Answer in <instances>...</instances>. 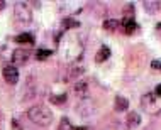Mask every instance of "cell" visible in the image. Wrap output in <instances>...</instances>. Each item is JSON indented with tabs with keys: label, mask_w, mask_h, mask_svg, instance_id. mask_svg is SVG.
I'll return each instance as SVG.
<instances>
[{
	"label": "cell",
	"mask_w": 161,
	"mask_h": 130,
	"mask_svg": "<svg viewBox=\"0 0 161 130\" xmlns=\"http://www.w3.org/2000/svg\"><path fill=\"white\" fill-rule=\"evenodd\" d=\"M27 118L32 123L41 125V127H47V125L53 123V112L49 110L46 105H32L27 110Z\"/></svg>",
	"instance_id": "cell-1"
},
{
	"label": "cell",
	"mask_w": 161,
	"mask_h": 130,
	"mask_svg": "<svg viewBox=\"0 0 161 130\" xmlns=\"http://www.w3.org/2000/svg\"><path fill=\"white\" fill-rule=\"evenodd\" d=\"M141 108L149 115L161 113V98L156 93H144L141 96Z\"/></svg>",
	"instance_id": "cell-2"
},
{
	"label": "cell",
	"mask_w": 161,
	"mask_h": 130,
	"mask_svg": "<svg viewBox=\"0 0 161 130\" xmlns=\"http://www.w3.org/2000/svg\"><path fill=\"white\" fill-rule=\"evenodd\" d=\"M14 15H15V19L22 24H29L32 20V12L25 2H17L15 3L14 5Z\"/></svg>",
	"instance_id": "cell-3"
},
{
	"label": "cell",
	"mask_w": 161,
	"mask_h": 130,
	"mask_svg": "<svg viewBox=\"0 0 161 130\" xmlns=\"http://www.w3.org/2000/svg\"><path fill=\"white\" fill-rule=\"evenodd\" d=\"M31 58V51L29 49H24V47H19V49H14L10 54V59H12V64L17 68V66H24L25 63L29 61Z\"/></svg>",
	"instance_id": "cell-4"
},
{
	"label": "cell",
	"mask_w": 161,
	"mask_h": 130,
	"mask_svg": "<svg viewBox=\"0 0 161 130\" xmlns=\"http://www.w3.org/2000/svg\"><path fill=\"white\" fill-rule=\"evenodd\" d=\"M3 80L7 81L8 85H17V81H19V71H17V68L14 64H7V66H3Z\"/></svg>",
	"instance_id": "cell-5"
},
{
	"label": "cell",
	"mask_w": 161,
	"mask_h": 130,
	"mask_svg": "<svg viewBox=\"0 0 161 130\" xmlns=\"http://www.w3.org/2000/svg\"><path fill=\"white\" fill-rule=\"evenodd\" d=\"M68 75L64 76V80L66 81H73V83H76V81L81 80V76H83L85 73V68L80 66V64H71V66L68 68Z\"/></svg>",
	"instance_id": "cell-6"
},
{
	"label": "cell",
	"mask_w": 161,
	"mask_h": 130,
	"mask_svg": "<svg viewBox=\"0 0 161 130\" xmlns=\"http://www.w3.org/2000/svg\"><path fill=\"white\" fill-rule=\"evenodd\" d=\"M88 91H90V86H88V81L86 80H80L73 85V93H75V96L80 98V100L88 98Z\"/></svg>",
	"instance_id": "cell-7"
},
{
	"label": "cell",
	"mask_w": 161,
	"mask_h": 130,
	"mask_svg": "<svg viewBox=\"0 0 161 130\" xmlns=\"http://www.w3.org/2000/svg\"><path fill=\"white\" fill-rule=\"evenodd\" d=\"M120 27L124 29V32L125 34H132L134 31H136V20H134V17L132 15H125L122 20H120Z\"/></svg>",
	"instance_id": "cell-8"
},
{
	"label": "cell",
	"mask_w": 161,
	"mask_h": 130,
	"mask_svg": "<svg viewBox=\"0 0 161 130\" xmlns=\"http://www.w3.org/2000/svg\"><path fill=\"white\" fill-rule=\"evenodd\" d=\"M86 103H88V98L80 100V101H78V105H76V112H78V115L85 117V118L93 113V107H92V105H90V107H86Z\"/></svg>",
	"instance_id": "cell-9"
},
{
	"label": "cell",
	"mask_w": 161,
	"mask_h": 130,
	"mask_svg": "<svg viewBox=\"0 0 161 130\" xmlns=\"http://www.w3.org/2000/svg\"><path fill=\"white\" fill-rule=\"evenodd\" d=\"M110 47L108 46H100V49L97 51V54H95V61L97 63H103L107 61L108 58H110Z\"/></svg>",
	"instance_id": "cell-10"
},
{
	"label": "cell",
	"mask_w": 161,
	"mask_h": 130,
	"mask_svg": "<svg viewBox=\"0 0 161 130\" xmlns=\"http://www.w3.org/2000/svg\"><path fill=\"white\" fill-rule=\"evenodd\" d=\"M14 41L17 44H27V46H34V36L29 32H24V34H19V36L14 37Z\"/></svg>",
	"instance_id": "cell-11"
},
{
	"label": "cell",
	"mask_w": 161,
	"mask_h": 130,
	"mask_svg": "<svg viewBox=\"0 0 161 130\" xmlns=\"http://www.w3.org/2000/svg\"><path fill=\"white\" fill-rule=\"evenodd\" d=\"M141 125V115L137 112H130L127 113V127L129 128H137Z\"/></svg>",
	"instance_id": "cell-12"
},
{
	"label": "cell",
	"mask_w": 161,
	"mask_h": 130,
	"mask_svg": "<svg viewBox=\"0 0 161 130\" xmlns=\"http://www.w3.org/2000/svg\"><path fill=\"white\" fill-rule=\"evenodd\" d=\"M114 108H115V112H125L129 108V100L120 96V95H117L115 101H114Z\"/></svg>",
	"instance_id": "cell-13"
},
{
	"label": "cell",
	"mask_w": 161,
	"mask_h": 130,
	"mask_svg": "<svg viewBox=\"0 0 161 130\" xmlns=\"http://www.w3.org/2000/svg\"><path fill=\"white\" fill-rule=\"evenodd\" d=\"M36 95V83H34V78L31 76L25 83V93H24V100H31Z\"/></svg>",
	"instance_id": "cell-14"
},
{
	"label": "cell",
	"mask_w": 161,
	"mask_h": 130,
	"mask_svg": "<svg viewBox=\"0 0 161 130\" xmlns=\"http://www.w3.org/2000/svg\"><path fill=\"white\" fill-rule=\"evenodd\" d=\"M102 25H103V29H105L107 32H115L117 29L120 27V22L117 19H105Z\"/></svg>",
	"instance_id": "cell-15"
},
{
	"label": "cell",
	"mask_w": 161,
	"mask_h": 130,
	"mask_svg": "<svg viewBox=\"0 0 161 130\" xmlns=\"http://www.w3.org/2000/svg\"><path fill=\"white\" fill-rule=\"evenodd\" d=\"M146 8V12H149V14H154V12H158L161 8V2H144L142 3Z\"/></svg>",
	"instance_id": "cell-16"
},
{
	"label": "cell",
	"mask_w": 161,
	"mask_h": 130,
	"mask_svg": "<svg viewBox=\"0 0 161 130\" xmlns=\"http://www.w3.org/2000/svg\"><path fill=\"white\" fill-rule=\"evenodd\" d=\"M51 54H53V51H49V49H37L36 51V58L39 61H44V59H47Z\"/></svg>",
	"instance_id": "cell-17"
},
{
	"label": "cell",
	"mask_w": 161,
	"mask_h": 130,
	"mask_svg": "<svg viewBox=\"0 0 161 130\" xmlns=\"http://www.w3.org/2000/svg\"><path fill=\"white\" fill-rule=\"evenodd\" d=\"M51 101L54 105H63L66 101V93H61V95H51Z\"/></svg>",
	"instance_id": "cell-18"
},
{
	"label": "cell",
	"mask_w": 161,
	"mask_h": 130,
	"mask_svg": "<svg viewBox=\"0 0 161 130\" xmlns=\"http://www.w3.org/2000/svg\"><path fill=\"white\" fill-rule=\"evenodd\" d=\"M78 25H80V24H78L76 20H71V19H66V20H64V27H66V29H69V27H78Z\"/></svg>",
	"instance_id": "cell-19"
},
{
	"label": "cell",
	"mask_w": 161,
	"mask_h": 130,
	"mask_svg": "<svg viewBox=\"0 0 161 130\" xmlns=\"http://www.w3.org/2000/svg\"><path fill=\"white\" fill-rule=\"evenodd\" d=\"M151 68L161 71V61H159V59H153V61H151Z\"/></svg>",
	"instance_id": "cell-20"
},
{
	"label": "cell",
	"mask_w": 161,
	"mask_h": 130,
	"mask_svg": "<svg viewBox=\"0 0 161 130\" xmlns=\"http://www.w3.org/2000/svg\"><path fill=\"white\" fill-rule=\"evenodd\" d=\"M154 93L158 95V96L161 98V85H156V88H154Z\"/></svg>",
	"instance_id": "cell-21"
},
{
	"label": "cell",
	"mask_w": 161,
	"mask_h": 130,
	"mask_svg": "<svg viewBox=\"0 0 161 130\" xmlns=\"http://www.w3.org/2000/svg\"><path fill=\"white\" fill-rule=\"evenodd\" d=\"M5 5H7V3L3 2V0H0V10H3V8H5Z\"/></svg>",
	"instance_id": "cell-22"
},
{
	"label": "cell",
	"mask_w": 161,
	"mask_h": 130,
	"mask_svg": "<svg viewBox=\"0 0 161 130\" xmlns=\"http://www.w3.org/2000/svg\"><path fill=\"white\" fill-rule=\"evenodd\" d=\"M71 130H88V128H86V127H73Z\"/></svg>",
	"instance_id": "cell-23"
},
{
	"label": "cell",
	"mask_w": 161,
	"mask_h": 130,
	"mask_svg": "<svg viewBox=\"0 0 161 130\" xmlns=\"http://www.w3.org/2000/svg\"><path fill=\"white\" fill-rule=\"evenodd\" d=\"M0 120H2V112H0Z\"/></svg>",
	"instance_id": "cell-24"
}]
</instances>
